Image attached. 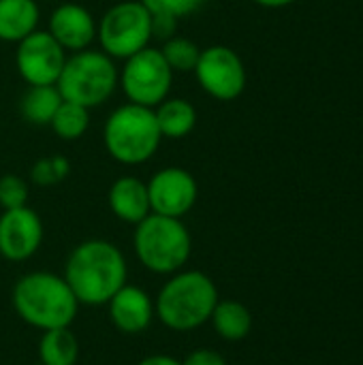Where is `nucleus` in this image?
Wrapping results in <instances>:
<instances>
[{
	"mask_svg": "<svg viewBox=\"0 0 363 365\" xmlns=\"http://www.w3.org/2000/svg\"><path fill=\"white\" fill-rule=\"evenodd\" d=\"M128 265L122 250L107 240H86L77 244L66 263L64 280L79 306H107V302L126 284Z\"/></svg>",
	"mask_w": 363,
	"mask_h": 365,
	"instance_id": "nucleus-1",
	"label": "nucleus"
},
{
	"mask_svg": "<svg viewBox=\"0 0 363 365\" xmlns=\"http://www.w3.org/2000/svg\"><path fill=\"white\" fill-rule=\"evenodd\" d=\"M11 304L26 325L41 331L71 327L79 310L66 280L51 272H30L17 278Z\"/></svg>",
	"mask_w": 363,
	"mask_h": 365,
	"instance_id": "nucleus-2",
	"label": "nucleus"
},
{
	"mask_svg": "<svg viewBox=\"0 0 363 365\" xmlns=\"http://www.w3.org/2000/svg\"><path fill=\"white\" fill-rule=\"evenodd\" d=\"M214 280L199 269H180L156 295V319L171 331L186 334L205 325L218 304Z\"/></svg>",
	"mask_w": 363,
	"mask_h": 365,
	"instance_id": "nucleus-3",
	"label": "nucleus"
},
{
	"mask_svg": "<svg viewBox=\"0 0 363 365\" xmlns=\"http://www.w3.org/2000/svg\"><path fill=\"white\" fill-rule=\"evenodd\" d=\"M103 143L107 154L120 165L137 167L148 163L163 143L154 109L133 103L120 105L105 120Z\"/></svg>",
	"mask_w": 363,
	"mask_h": 365,
	"instance_id": "nucleus-4",
	"label": "nucleus"
},
{
	"mask_svg": "<svg viewBox=\"0 0 363 365\" xmlns=\"http://www.w3.org/2000/svg\"><path fill=\"white\" fill-rule=\"evenodd\" d=\"M133 248L148 272L171 276L186 267L193 255V237L182 218L150 214L135 225Z\"/></svg>",
	"mask_w": 363,
	"mask_h": 365,
	"instance_id": "nucleus-5",
	"label": "nucleus"
},
{
	"mask_svg": "<svg viewBox=\"0 0 363 365\" xmlns=\"http://www.w3.org/2000/svg\"><path fill=\"white\" fill-rule=\"evenodd\" d=\"M120 81V71L105 51L83 49L66 56L62 73L56 81L64 101L77 103L86 109L98 107L111 98Z\"/></svg>",
	"mask_w": 363,
	"mask_h": 365,
	"instance_id": "nucleus-6",
	"label": "nucleus"
},
{
	"mask_svg": "<svg viewBox=\"0 0 363 365\" xmlns=\"http://www.w3.org/2000/svg\"><path fill=\"white\" fill-rule=\"evenodd\" d=\"M101 51L113 60H126L137 51L150 47L152 13L141 0H122L113 4L96 26Z\"/></svg>",
	"mask_w": 363,
	"mask_h": 365,
	"instance_id": "nucleus-7",
	"label": "nucleus"
},
{
	"mask_svg": "<svg viewBox=\"0 0 363 365\" xmlns=\"http://www.w3.org/2000/svg\"><path fill=\"white\" fill-rule=\"evenodd\" d=\"M173 75L160 49L145 47L124 60L118 86H122L128 103L154 109L169 96Z\"/></svg>",
	"mask_w": 363,
	"mask_h": 365,
	"instance_id": "nucleus-8",
	"label": "nucleus"
},
{
	"mask_svg": "<svg viewBox=\"0 0 363 365\" xmlns=\"http://www.w3.org/2000/svg\"><path fill=\"white\" fill-rule=\"evenodd\" d=\"M193 73L201 90L223 103L235 101L246 90V66L240 53L227 45L201 49Z\"/></svg>",
	"mask_w": 363,
	"mask_h": 365,
	"instance_id": "nucleus-9",
	"label": "nucleus"
},
{
	"mask_svg": "<svg viewBox=\"0 0 363 365\" xmlns=\"http://www.w3.org/2000/svg\"><path fill=\"white\" fill-rule=\"evenodd\" d=\"M66 51L47 30H34L17 43L15 66L28 86H56Z\"/></svg>",
	"mask_w": 363,
	"mask_h": 365,
	"instance_id": "nucleus-10",
	"label": "nucleus"
},
{
	"mask_svg": "<svg viewBox=\"0 0 363 365\" xmlns=\"http://www.w3.org/2000/svg\"><path fill=\"white\" fill-rule=\"evenodd\" d=\"M148 184L152 214L184 218L197 203L199 186L190 171L182 167H165L156 171Z\"/></svg>",
	"mask_w": 363,
	"mask_h": 365,
	"instance_id": "nucleus-11",
	"label": "nucleus"
},
{
	"mask_svg": "<svg viewBox=\"0 0 363 365\" xmlns=\"http://www.w3.org/2000/svg\"><path fill=\"white\" fill-rule=\"evenodd\" d=\"M43 220L41 216L24 205L4 210L0 214V257L11 263L28 261L36 255L43 244Z\"/></svg>",
	"mask_w": 363,
	"mask_h": 365,
	"instance_id": "nucleus-12",
	"label": "nucleus"
},
{
	"mask_svg": "<svg viewBox=\"0 0 363 365\" xmlns=\"http://www.w3.org/2000/svg\"><path fill=\"white\" fill-rule=\"evenodd\" d=\"M98 21L94 15L77 2H64L56 6L47 21V32L58 41V45L68 53L83 51L96 41Z\"/></svg>",
	"mask_w": 363,
	"mask_h": 365,
	"instance_id": "nucleus-13",
	"label": "nucleus"
},
{
	"mask_svg": "<svg viewBox=\"0 0 363 365\" xmlns=\"http://www.w3.org/2000/svg\"><path fill=\"white\" fill-rule=\"evenodd\" d=\"M107 310H109V319L113 327L126 336L143 334L156 317L154 299L143 289L133 287V284H124L107 302Z\"/></svg>",
	"mask_w": 363,
	"mask_h": 365,
	"instance_id": "nucleus-14",
	"label": "nucleus"
},
{
	"mask_svg": "<svg viewBox=\"0 0 363 365\" xmlns=\"http://www.w3.org/2000/svg\"><path fill=\"white\" fill-rule=\"evenodd\" d=\"M111 214L128 225H139L145 216L152 214L150 197H148V184L135 175H122L118 178L107 195Z\"/></svg>",
	"mask_w": 363,
	"mask_h": 365,
	"instance_id": "nucleus-15",
	"label": "nucleus"
},
{
	"mask_svg": "<svg viewBox=\"0 0 363 365\" xmlns=\"http://www.w3.org/2000/svg\"><path fill=\"white\" fill-rule=\"evenodd\" d=\"M41 9L36 0H0V41L19 43L39 30Z\"/></svg>",
	"mask_w": 363,
	"mask_h": 365,
	"instance_id": "nucleus-16",
	"label": "nucleus"
},
{
	"mask_svg": "<svg viewBox=\"0 0 363 365\" xmlns=\"http://www.w3.org/2000/svg\"><path fill=\"white\" fill-rule=\"evenodd\" d=\"M154 115L163 139H184L197 126V109L186 98L167 96L154 107Z\"/></svg>",
	"mask_w": 363,
	"mask_h": 365,
	"instance_id": "nucleus-17",
	"label": "nucleus"
},
{
	"mask_svg": "<svg viewBox=\"0 0 363 365\" xmlns=\"http://www.w3.org/2000/svg\"><path fill=\"white\" fill-rule=\"evenodd\" d=\"M210 323L214 331L218 334V338L227 342H240L248 338L252 329V314L244 304L235 299H218L210 317Z\"/></svg>",
	"mask_w": 363,
	"mask_h": 365,
	"instance_id": "nucleus-18",
	"label": "nucleus"
},
{
	"mask_svg": "<svg viewBox=\"0 0 363 365\" xmlns=\"http://www.w3.org/2000/svg\"><path fill=\"white\" fill-rule=\"evenodd\" d=\"M62 94L56 86H28L19 101V111L28 124L49 126L53 113L62 105Z\"/></svg>",
	"mask_w": 363,
	"mask_h": 365,
	"instance_id": "nucleus-19",
	"label": "nucleus"
},
{
	"mask_svg": "<svg viewBox=\"0 0 363 365\" xmlns=\"http://www.w3.org/2000/svg\"><path fill=\"white\" fill-rule=\"evenodd\" d=\"M39 364L75 365L79 359V342L71 327H58L43 331L39 340Z\"/></svg>",
	"mask_w": 363,
	"mask_h": 365,
	"instance_id": "nucleus-20",
	"label": "nucleus"
},
{
	"mask_svg": "<svg viewBox=\"0 0 363 365\" xmlns=\"http://www.w3.org/2000/svg\"><path fill=\"white\" fill-rule=\"evenodd\" d=\"M49 126L62 141H77L86 135V130L90 126V109H86L77 103L62 101V105L53 113Z\"/></svg>",
	"mask_w": 363,
	"mask_h": 365,
	"instance_id": "nucleus-21",
	"label": "nucleus"
},
{
	"mask_svg": "<svg viewBox=\"0 0 363 365\" xmlns=\"http://www.w3.org/2000/svg\"><path fill=\"white\" fill-rule=\"evenodd\" d=\"M160 53L173 73H190L197 66L201 49L197 43H193L186 36H171V38L163 41Z\"/></svg>",
	"mask_w": 363,
	"mask_h": 365,
	"instance_id": "nucleus-22",
	"label": "nucleus"
},
{
	"mask_svg": "<svg viewBox=\"0 0 363 365\" xmlns=\"http://www.w3.org/2000/svg\"><path fill=\"white\" fill-rule=\"evenodd\" d=\"M68 173H71V160L62 154H51V156L39 158L30 167V182L41 188H49V186L64 182Z\"/></svg>",
	"mask_w": 363,
	"mask_h": 365,
	"instance_id": "nucleus-23",
	"label": "nucleus"
},
{
	"mask_svg": "<svg viewBox=\"0 0 363 365\" xmlns=\"http://www.w3.org/2000/svg\"><path fill=\"white\" fill-rule=\"evenodd\" d=\"M141 2L152 13V17H169L175 21L197 13L205 4V0H141Z\"/></svg>",
	"mask_w": 363,
	"mask_h": 365,
	"instance_id": "nucleus-24",
	"label": "nucleus"
},
{
	"mask_svg": "<svg viewBox=\"0 0 363 365\" xmlns=\"http://www.w3.org/2000/svg\"><path fill=\"white\" fill-rule=\"evenodd\" d=\"M30 197V186L24 178L15 173H6L0 178V207L4 210H15L28 205Z\"/></svg>",
	"mask_w": 363,
	"mask_h": 365,
	"instance_id": "nucleus-25",
	"label": "nucleus"
},
{
	"mask_svg": "<svg viewBox=\"0 0 363 365\" xmlns=\"http://www.w3.org/2000/svg\"><path fill=\"white\" fill-rule=\"evenodd\" d=\"M182 365H227V359L214 349H195L182 359Z\"/></svg>",
	"mask_w": 363,
	"mask_h": 365,
	"instance_id": "nucleus-26",
	"label": "nucleus"
},
{
	"mask_svg": "<svg viewBox=\"0 0 363 365\" xmlns=\"http://www.w3.org/2000/svg\"><path fill=\"white\" fill-rule=\"evenodd\" d=\"M137 365H182V361L171 355H150V357L141 359Z\"/></svg>",
	"mask_w": 363,
	"mask_h": 365,
	"instance_id": "nucleus-27",
	"label": "nucleus"
},
{
	"mask_svg": "<svg viewBox=\"0 0 363 365\" xmlns=\"http://www.w3.org/2000/svg\"><path fill=\"white\" fill-rule=\"evenodd\" d=\"M252 2H257L259 6H265V9H282V6L293 4L295 0H252Z\"/></svg>",
	"mask_w": 363,
	"mask_h": 365,
	"instance_id": "nucleus-28",
	"label": "nucleus"
},
{
	"mask_svg": "<svg viewBox=\"0 0 363 365\" xmlns=\"http://www.w3.org/2000/svg\"><path fill=\"white\" fill-rule=\"evenodd\" d=\"M34 365H43V364H34Z\"/></svg>",
	"mask_w": 363,
	"mask_h": 365,
	"instance_id": "nucleus-29",
	"label": "nucleus"
}]
</instances>
